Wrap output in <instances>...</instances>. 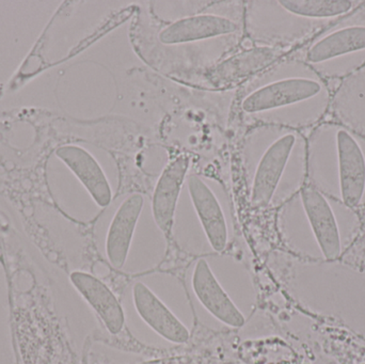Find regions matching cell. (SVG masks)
Masks as SVG:
<instances>
[{
    "label": "cell",
    "mask_w": 365,
    "mask_h": 364,
    "mask_svg": "<svg viewBox=\"0 0 365 364\" xmlns=\"http://www.w3.org/2000/svg\"><path fill=\"white\" fill-rule=\"evenodd\" d=\"M332 168L339 200L356 211L365 199V138L339 122H321L307 137V167Z\"/></svg>",
    "instance_id": "obj_2"
},
{
    "label": "cell",
    "mask_w": 365,
    "mask_h": 364,
    "mask_svg": "<svg viewBox=\"0 0 365 364\" xmlns=\"http://www.w3.org/2000/svg\"><path fill=\"white\" fill-rule=\"evenodd\" d=\"M238 25L221 15L197 14L169 24L160 32L165 45H181L218 38L237 31Z\"/></svg>",
    "instance_id": "obj_11"
},
{
    "label": "cell",
    "mask_w": 365,
    "mask_h": 364,
    "mask_svg": "<svg viewBox=\"0 0 365 364\" xmlns=\"http://www.w3.org/2000/svg\"><path fill=\"white\" fill-rule=\"evenodd\" d=\"M143 205V194H130L118 207L111 220L107 232L106 254L115 269H120L125 265Z\"/></svg>",
    "instance_id": "obj_8"
},
{
    "label": "cell",
    "mask_w": 365,
    "mask_h": 364,
    "mask_svg": "<svg viewBox=\"0 0 365 364\" xmlns=\"http://www.w3.org/2000/svg\"><path fill=\"white\" fill-rule=\"evenodd\" d=\"M304 62L327 79H343L365 66V1L315 36Z\"/></svg>",
    "instance_id": "obj_4"
},
{
    "label": "cell",
    "mask_w": 365,
    "mask_h": 364,
    "mask_svg": "<svg viewBox=\"0 0 365 364\" xmlns=\"http://www.w3.org/2000/svg\"><path fill=\"white\" fill-rule=\"evenodd\" d=\"M329 81L304 60L274 66L261 77L242 100L249 115H269L272 125L300 130L323 122L331 107Z\"/></svg>",
    "instance_id": "obj_1"
},
{
    "label": "cell",
    "mask_w": 365,
    "mask_h": 364,
    "mask_svg": "<svg viewBox=\"0 0 365 364\" xmlns=\"http://www.w3.org/2000/svg\"><path fill=\"white\" fill-rule=\"evenodd\" d=\"M189 158L181 155L167 165L154 189L152 213L163 234L167 239L173 234L175 214L182 184L189 169Z\"/></svg>",
    "instance_id": "obj_6"
},
{
    "label": "cell",
    "mask_w": 365,
    "mask_h": 364,
    "mask_svg": "<svg viewBox=\"0 0 365 364\" xmlns=\"http://www.w3.org/2000/svg\"><path fill=\"white\" fill-rule=\"evenodd\" d=\"M330 109L336 122L365 138V66L343 79Z\"/></svg>",
    "instance_id": "obj_14"
},
{
    "label": "cell",
    "mask_w": 365,
    "mask_h": 364,
    "mask_svg": "<svg viewBox=\"0 0 365 364\" xmlns=\"http://www.w3.org/2000/svg\"><path fill=\"white\" fill-rule=\"evenodd\" d=\"M133 298L137 313L160 337L177 344L188 341V329L145 284H135Z\"/></svg>",
    "instance_id": "obj_10"
},
{
    "label": "cell",
    "mask_w": 365,
    "mask_h": 364,
    "mask_svg": "<svg viewBox=\"0 0 365 364\" xmlns=\"http://www.w3.org/2000/svg\"><path fill=\"white\" fill-rule=\"evenodd\" d=\"M57 155L81 182L96 204L107 207L113 201V190L98 160L86 150L75 145L60 147Z\"/></svg>",
    "instance_id": "obj_13"
},
{
    "label": "cell",
    "mask_w": 365,
    "mask_h": 364,
    "mask_svg": "<svg viewBox=\"0 0 365 364\" xmlns=\"http://www.w3.org/2000/svg\"><path fill=\"white\" fill-rule=\"evenodd\" d=\"M192 288L201 305L217 320L233 328L244 326L245 316L223 290L204 259H200L195 264Z\"/></svg>",
    "instance_id": "obj_7"
},
{
    "label": "cell",
    "mask_w": 365,
    "mask_h": 364,
    "mask_svg": "<svg viewBox=\"0 0 365 364\" xmlns=\"http://www.w3.org/2000/svg\"><path fill=\"white\" fill-rule=\"evenodd\" d=\"M298 198L319 251L327 261L338 260L342 254V231L331 200L307 180Z\"/></svg>",
    "instance_id": "obj_5"
},
{
    "label": "cell",
    "mask_w": 365,
    "mask_h": 364,
    "mask_svg": "<svg viewBox=\"0 0 365 364\" xmlns=\"http://www.w3.org/2000/svg\"><path fill=\"white\" fill-rule=\"evenodd\" d=\"M248 145L255 147L251 204L266 207L272 203L281 181L294 160H307V137L300 130L265 124L251 134Z\"/></svg>",
    "instance_id": "obj_3"
},
{
    "label": "cell",
    "mask_w": 365,
    "mask_h": 364,
    "mask_svg": "<svg viewBox=\"0 0 365 364\" xmlns=\"http://www.w3.org/2000/svg\"><path fill=\"white\" fill-rule=\"evenodd\" d=\"M187 186L195 213L201 222L210 245L216 252L223 251L227 245L229 233L218 199L199 175H188Z\"/></svg>",
    "instance_id": "obj_9"
},
{
    "label": "cell",
    "mask_w": 365,
    "mask_h": 364,
    "mask_svg": "<svg viewBox=\"0 0 365 364\" xmlns=\"http://www.w3.org/2000/svg\"><path fill=\"white\" fill-rule=\"evenodd\" d=\"M71 281L81 296L98 313L111 335H118L125 323L123 308L113 291L91 274L74 271Z\"/></svg>",
    "instance_id": "obj_12"
}]
</instances>
